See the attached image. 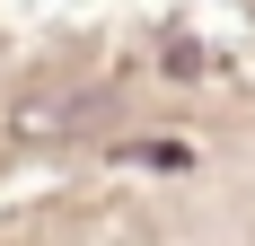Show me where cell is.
Segmentation results:
<instances>
[{
  "label": "cell",
  "instance_id": "obj_1",
  "mask_svg": "<svg viewBox=\"0 0 255 246\" xmlns=\"http://www.w3.org/2000/svg\"><path fill=\"white\" fill-rule=\"evenodd\" d=\"M79 115H97V97H44V106H18V132L53 141V123H79Z\"/></svg>",
  "mask_w": 255,
  "mask_h": 246
}]
</instances>
